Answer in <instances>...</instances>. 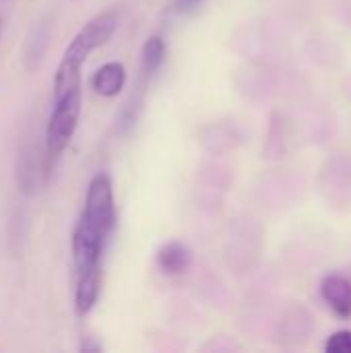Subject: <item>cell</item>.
I'll return each mask as SVG.
<instances>
[{
    "instance_id": "3",
    "label": "cell",
    "mask_w": 351,
    "mask_h": 353,
    "mask_svg": "<svg viewBox=\"0 0 351 353\" xmlns=\"http://www.w3.org/2000/svg\"><path fill=\"white\" fill-rule=\"evenodd\" d=\"M81 85L64 91L62 95L54 97V110L50 114L48 126H46V143H43V161H46V174L54 170L66 147L70 145L81 118Z\"/></svg>"
},
{
    "instance_id": "8",
    "label": "cell",
    "mask_w": 351,
    "mask_h": 353,
    "mask_svg": "<svg viewBox=\"0 0 351 353\" xmlns=\"http://www.w3.org/2000/svg\"><path fill=\"white\" fill-rule=\"evenodd\" d=\"M325 350L329 353H351V331H337L329 337Z\"/></svg>"
},
{
    "instance_id": "2",
    "label": "cell",
    "mask_w": 351,
    "mask_h": 353,
    "mask_svg": "<svg viewBox=\"0 0 351 353\" xmlns=\"http://www.w3.org/2000/svg\"><path fill=\"white\" fill-rule=\"evenodd\" d=\"M118 29V17L114 10H106L95 14L89 23H85L72 41L66 46L62 60L56 68L54 77V97L62 95L64 91L81 85V68L87 58L101 46L110 41L114 31Z\"/></svg>"
},
{
    "instance_id": "5",
    "label": "cell",
    "mask_w": 351,
    "mask_h": 353,
    "mask_svg": "<svg viewBox=\"0 0 351 353\" xmlns=\"http://www.w3.org/2000/svg\"><path fill=\"white\" fill-rule=\"evenodd\" d=\"M155 263L166 275H182L192 265V250L184 242L172 240L159 246Z\"/></svg>"
},
{
    "instance_id": "7",
    "label": "cell",
    "mask_w": 351,
    "mask_h": 353,
    "mask_svg": "<svg viewBox=\"0 0 351 353\" xmlns=\"http://www.w3.org/2000/svg\"><path fill=\"white\" fill-rule=\"evenodd\" d=\"M166 60V41L159 35H151L141 48V72L153 77Z\"/></svg>"
},
{
    "instance_id": "9",
    "label": "cell",
    "mask_w": 351,
    "mask_h": 353,
    "mask_svg": "<svg viewBox=\"0 0 351 353\" xmlns=\"http://www.w3.org/2000/svg\"><path fill=\"white\" fill-rule=\"evenodd\" d=\"M201 2H203V0H178V6H180V10L188 12V10H192V8H197Z\"/></svg>"
},
{
    "instance_id": "6",
    "label": "cell",
    "mask_w": 351,
    "mask_h": 353,
    "mask_svg": "<svg viewBox=\"0 0 351 353\" xmlns=\"http://www.w3.org/2000/svg\"><path fill=\"white\" fill-rule=\"evenodd\" d=\"M321 294L329 308L341 316V319H351V281L341 277V275H331L323 281Z\"/></svg>"
},
{
    "instance_id": "1",
    "label": "cell",
    "mask_w": 351,
    "mask_h": 353,
    "mask_svg": "<svg viewBox=\"0 0 351 353\" xmlns=\"http://www.w3.org/2000/svg\"><path fill=\"white\" fill-rule=\"evenodd\" d=\"M118 213L114 188L108 174H95L87 186V196L79 221L72 230L74 263V312L87 316L101 292V263L110 238L116 230Z\"/></svg>"
},
{
    "instance_id": "10",
    "label": "cell",
    "mask_w": 351,
    "mask_h": 353,
    "mask_svg": "<svg viewBox=\"0 0 351 353\" xmlns=\"http://www.w3.org/2000/svg\"><path fill=\"white\" fill-rule=\"evenodd\" d=\"M0 31H2V21H0Z\"/></svg>"
},
{
    "instance_id": "4",
    "label": "cell",
    "mask_w": 351,
    "mask_h": 353,
    "mask_svg": "<svg viewBox=\"0 0 351 353\" xmlns=\"http://www.w3.org/2000/svg\"><path fill=\"white\" fill-rule=\"evenodd\" d=\"M89 83H91V89L97 95L108 97V99L118 97L122 93V89H124V85H126V68H124L122 62L110 60V62L101 64L93 72Z\"/></svg>"
}]
</instances>
